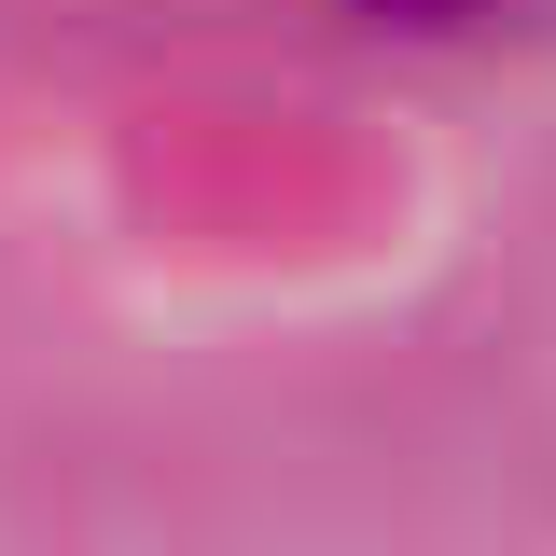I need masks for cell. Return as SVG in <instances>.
<instances>
[{"mask_svg":"<svg viewBox=\"0 0 556 556\" xmlns=\"http://www.w3.org/2000/svg\"><path fill=\"white\" fill-rule=\"evenodd\" d=\"M376 14H473V0H376Z\"/></svg>","mask_w":556,"mask_h":556,"instance_id":"6da1fadb","label":"cell"}]
</instances>
